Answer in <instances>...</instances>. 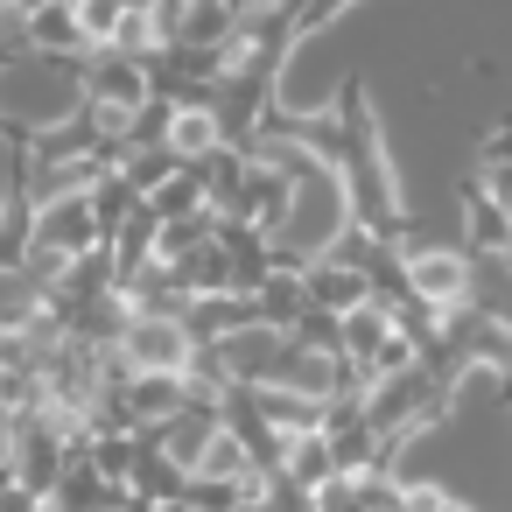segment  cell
Segmentation results:
<instances>
[{
	"label": "cell",
	"mask_w": 512,
	"mask_h": 512,
	"mask_svg": "<svg viewBox=\"0 0 512 512\" xmlns=\"http://www.w3.org/2000/svg\"><path fill=\"white\" fill-rule=\"evenodd\" d=\"M113 344L127 351L134 372H190V358H197V330H190L183 316H169V309L127 316V330H120Z\"/></svg>",
	"instance_id": "cell-1"
},
{
	"label": "cell",
	"mask_w": 512,
	"mask_h": 512,
	"mask_svg": "<svg viewBox=\"0 0 512 512\" xmlns=\"http://www.w3.org/2000/svg\"><path fill=\"white\" fill-rule=\"evenodd\" d=\"M400 281H407V295L428 302L435 316L456 309V302H470V260L449 253V246H400Z\"/></svg>",
	"instance_id": "cell-2"
},
{
	"label": "cell",
	"mask_w": 512,
	"mask_h": 512,
	"mask_svg": "<svg viewBox=\"0 0 512 512\" xmlns=\"http://www.w3.org/2000/svg\"><path fill=\"white\" fill-rule=\"evenodd\" d=\"M36 246H64V253H92V246H113L99 211H92V190H57L36 204Z\"/></svg>",
	"instance_id": "cell-3"
},
{
	"label": "cell",
	"mask_w": 512,
	"mask_h": 512,
	"mask_svg": "<svg viewBox=\"0 0 512 512\" xmlns=\"http://www.w3.org/2000/svg\"><path fill=\"white\" fill-rule=\"evenodd\" d=\"M148 99H155V85L141 78V57L106 50L99 64H85V106H92V113H120V120H134Z\"/></svg>",
	"instance_id": "cell-4"
},
{
	"label": "cell",
	"mask_w": 512,
	"mask_h": 512,
	"mask_svg": "<svg viewBox=\"0 0 512 512\" xmlns=\"http://www.w3.org/2000/svg\"><path fill=\"white\" fill-rule=\"evenodd\" d=\"M29 50H50V57H85L92 36L78 22V8H64V0H50L43 15H29Z\"/></svg>",
	"instance_id": "cell-5"
},
{
	"label": "cell",
	"mask_w": 512,
	"mask_h": 512,
	"mask_svg": "<svg viewBox=\"0 0 512 512\" xmlns=\"http://www.w3.org/2000/svg\"><path fill=\"white\" fill-rule=\"evenodd\" d=\"M218 148H225V127H218V113H211V106H176L169 155H176V162H204V155H218Z\"/></svg>",
	"instance_id": "cell-6"
},
{
	"label": "cell",
	"mask_w": 512,
	"mask_h": 512,
	"mask_svg": "<svg viewBox=\"0 0 512 512\" xmlns=\"http://www.w3.org/2000/svg\"><path fill=\"white\" fill-rule=\"evenodd\" d=\"M71 8H78V22H85L92 50H113L120 22H127V0H71Z\"/></svg>",
	"instance_id": "cell-7"
},
{
	"label": "cell",
	"mask_w": 512,
	"mask_h": 512,
	"mask_svg": "<svg viewBox=\"0 0 512 512\" xmlns=\"http://www.w3.org/2000/svg\"><path fill=\"white\" fill-rule=\"evenodd\" d=\"M15 8H22V15H43V8H50V0H15Z\"/></svg>",
	"instance_id": "cell-8"
},
{
	"label": "cell",
	"mask_w": 512,
	"mask_h": 512,
	"mask_svg": "<svg viewBox=\"0 0 512 512\" xmlns=\"http://www.w3.org/2000/svg\"><path fill=\"white\" fill-rule=\"evenodd\" d=\"M239 8H246V15H267V8H274V0H239Z\"/></svg>",
	"instance_id": "cell-9"
}]
</instances>
